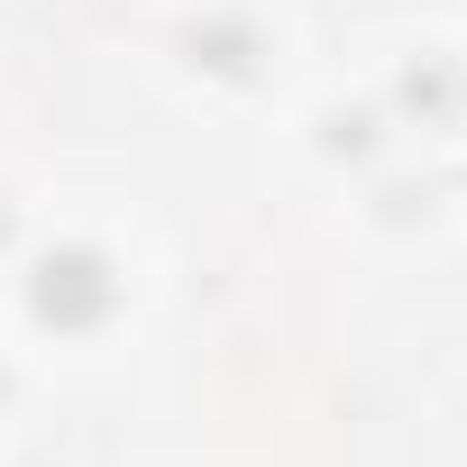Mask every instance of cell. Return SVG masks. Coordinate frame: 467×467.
Returning a JSON list of instances; mask_svg holds the SVG:
<instances>
[{
    "instance_id": "obj_1",
    "label": "cell",
    "mask_w": 467,
    "mask_h": 467,
    "mask_svg": "<svg viewBox=\"0 0 467 467\" xmlns=\"http://www.w3.org/2000/svg\"><path fill=\"white\" fill-rule=\"evenodd\" d=\"M129 312V266L101 239H56L28 257V321L47 339H101Z\"/></svg>"
},
{
    "instance_id": "obj_2",
    "label": "cell",
    "mask_w": 467,
    "mask_h": 467,
    "mask_svg": "<svg viewBox=\"0 0 467 467\" xmlns=\"http://www.w3.org/2000/svg\"><path fill=\"white\" fill-rule=\"evenodd\" d=\"M165 56H174L192 83H211V92H257V83L275 74V28H266L257 10H239V0H220V10L174 19Z\"/></svg>"
},
{
    "instance_id": "obj_3",
    "label": "cell",
    "mask_w": 467,
    "mask_h": 467,
    "mask_svg": "<svg viewBox=\"0 0 467 467\" xmlns=\"http://www.w3.org/2000/svg\"><path fill=\"white\" fill-rule=\"evenodd\" d=\"M385 119L421 129V138H467V56L449 47H412L385 83Z\"/></svg>"
},
{
    "instance_id": "obj_4",
    "label": "cell",
    "mask_w": 467,
    "mask_h": 467,
    "mask_svg": "<svg viewBox=\"0 0 467 467\" xmlns=\"http://www.w3.org/2000/svg\"><path fill=\"white\" fill-rule=\"evenodd\" d=\"M385 138H394L385 101H321V110H312V147H321L330 165H348V174H367V165L385 156Z\"/></svg>"
},
{
    "instance_id": "obj_5",
    "label": "cell",
    "mask_w": 467,
    "mask_h": 467,
    "mask_svg": "<svg viewBox=\"0 0 467 467\" xmlns=\"http://www.w3.org/2000/svg\"><path fill=\"white\" fill-rule=\"evenodd\" d=\"M440 202H449V183H440V174H394V183H376V202H367V211H376V229H412V220H431Z\"/></svg>"
},
{
    "instance_id": "obj_6",
    "label": "cell",
    "mask_w": 467,
    "mask_h": 467,
    "mask_svg": "<svg viewBox=\"0 0 467 467\" xmlns=\"http://www.w3.org/2000/svg\"><path fill=\"white\" fill-rule=\"evenodd\" d=\"M19 248V202H10V183H0V257Z\"/></svg>"
},
{
    "instance_id": "obj_7",
    "label": "cell",
    "mask_w": 467,
    "mask_h": 467,
    "mask_svg": "<svg viewBox=\"0 0 467 467\" xmlns=\"http://www.w3.org/2000/svg\"><path fill=\"white\" fill-rule=\"evenodd\" d=\"M10 403H19V367H10V358H0V412H10Z\"/></svg>"
}]
</instances>
